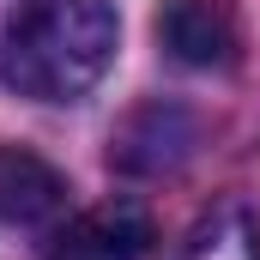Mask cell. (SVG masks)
I'll list each match as a JSON object with an SVG mask.
<instances>
[{"label": "cell", "instance_id": "2", "mask_svg": "<svg viewBox=\"0 0 260 260\" xmlns=\"http://www.w3.org/2000/svg\"><path fill=\"white\" fill-rule=\"evenodd\" d=\"M49 260H151V218L133 200L91 206L55 236Z\"/></svg>", "mask_w": 260, "mask_h": 260}, {"label": "cell", "instance_id": "3", "mask_svg": "<svg viewBox=\"0 0 260 260\" xmlns=\"http://www.w3.org/2000/svg\"><path fill=\"white\" fill-rule=\"evenodd\" d=\"M157 43L182 67H230L236 61V18L218 0H170L157 12Z\"/></svg>", "mask_w": 260, "mask_h": 260}, {"label": "cell", "instance_id": "6", "mask_svg": "<svg viewBox=\"0 0 260 260\" xmlns=\"http://www.w3.org/2000/svg\"><path fill=\"white\" fill-rule=\"evenodd\" d=\"M151 127L157 133H145V121L133 115V127L121 133L115 157H121L127 170H164V164H176V157L188 151V139H194L188 115H176V109H151Z\"/></svg>", "mask_w": 260, "mask_h": 260}, {"label": "cell", "instance_id": "4", "mask_svg": "<svg viewBox=\"0 0 260 260\" xmlns=\"http://www.w3.org/2000/svg\"><path fill=\"white\" fill-rule=\"evenodd\" d=\"M67 206V182L24 145H0V218L6 224H49Z\"/></svg>", "mask_w": 260, "mask_h": 260}, {"label": "cell", "instance_id": "5", "mask_svg": "<svg viewBox=\"0 0 260 260\" xmlns=\"http://www.w3.org/2000/svg\"><path fill=\"white\" fill-rule=\"evenodd\" d=\"M182 260H260V236H254V218L242 206H218L206 212L188 236Z\"/></svg>", "mask_w": 260, "mask_h": 260}, {"label": "cell", "instance_id": "1", "mask_svg": "<svg viewBox=\"0 0 260 260\" xmlns=\"http://www.w3.org/2000/svg\"><path fill=\"white\" fill-rule=\"evenodd\" d=\"M109 0H0V85L37 103H79L115 61Z\"/></svg>", "mask_w": 260, "mask_h": 260}]
</instances>
